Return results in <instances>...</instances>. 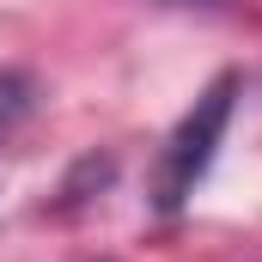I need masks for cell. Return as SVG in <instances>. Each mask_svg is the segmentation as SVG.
<instances>
[{
	"label": "cell",
	"instance_id": "obj_1",
	"mask_svg": "<svg viewBox=\"0 0 262 262\" xmlns=\"http://www.w3.org/2000/svg\"><path fill=\"white\" fill-rule=\"evenodd\" d=\"M238 85H244L238 73H213V79L195 92V104L177 116V128H171V140L159 146V165H152V207H159V213H177L183 201L195 195V183L207 177L220 140H226V128H232Z\"/></svg>",
	"mask_w": 262,
	"mask_h": 262
},
{
	"label": "cell",
	"instance_id": "obj_2",
	"mask_svg": "<svg viewBox=\"0 0 262 262\" xmlns=\"http://www.w3.org/2000/svg\"><path fill=\"white\" fill-rule=\"evenodd\" d=\"M25 110H31V79H18V73H0V140L25 122Z\"/></svg>",
	"mask_w": 262,
	"mask_h": 262
},
{
	"label": "cell",
	"instance_id": "obj_3",
	"mask_svg": "<svg viewBox=\"0 0 262 262\" xmlns=\"http://www.w3.org/2000/svg\"><path fill=\"white\" fill-rule=\"evenodd\" d=\"M171 6H232V0H171Z\"/></svg>",
	"mask_w": 262,
	"mask_h": 262
},
{
	"label": "cell",
	"instance_id": "obj_4",
	"mask_svg": "<svg viewBox=\"0 0 262 262\" xmlns=\"http://www.w3.org/2000/svg\"><path fill=\"white\" fill-rule=\"evenodd\" d=\"M98 262H110V256H98Z\"/></svg>",
	"mask_w": 262,
	"mask_h": 262
}]
</instances>
